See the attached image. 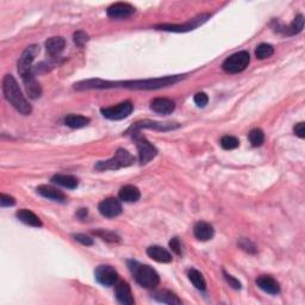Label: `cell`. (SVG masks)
I'll use <instances>...</instances> for the list:
<instances>
[{
	"label": "cell",
	"mask_w": 305,
	"mask_h": 305,
	"mask_svg": "<svg viewBox=\"0 0 305 305\" xmlns=\"http://www.w3.org/2000/svg\"><path fill=\"white\" fill-rule=\"evenodd\" d=\"M170 247L177 255H183V247H181L180 240L178 237H173L170 241Z\"/></svg>",
	"instance_id": "cell-35"
},
{
	"label": "cell",
	"mask_w": 305,
	"mask_h": 305,
	"mask_svg": "<svg viewBox=\"0 0 305 305\" xmlns=\"http://www.w3.org/2000/svg\"><path fill=\"white\" fill-rule=\"evenodd\" d=\"M135 280L144 288H155L160 282V276L154 268L148 265H141L136 261H129Z\"/></svg>",
	"instance_id": "cell-3"
},
{
	"label": "cell",
	"mask_w": 305,
	"mask_h": 305,
	"mask_svg": "<svg viewBox=\"0 0 305 305\" xmlns=\"http://www.w3.org/2000/svg\"><path fill=\"white\" fill-rule=\"evenodd\" d=\"M95 279L104 286H112L118 281V273L112 266L101 265L95 269Z\"/></svg>",
	"instance_id": "cell-9"
},
{
	"label": "cell",
	"mask_w": 305,
	"mask_h": 305,
	"mask_svg": "<svg viewBox=\"0 0 305 305\" xmlns=\"http://www.w3.org/2000/svg\"><path fill=\"white\" fill-rule=\"evenodd\" d=\"M38 53H40V47L37 44L29 46L24 50L18 60V73L21 74V76L27 75L29 73H33V67L31 66H33L35 57L38 55Z\"/></svg>",
	"instance_id": "cell-7"
},
{
	"label": "cell",
	"mask_w": 305,
	"mask_h": 305,
	"mask_svg": "<svg viewBox=\"0 0 305 305\" xmlns=\"http://www.w3.org/2000/svg\"><path fill=\"white\" fill-rule=\"evenodd\" d=\"M210 17L209 15H202L198 16L197 18H193L190 23H186L184 25H159L157 29L159 30H166V31H173V33H185V31H190L199 27L200 24H203Z\"/></svg>",
	"instance_id": "cell-11"
},
{
	"label": "cell",
	"mask_w": 305,
	"mask_h": 305,
	"mask_svg": "<svg viewBox=\"0 0 305 305\" xmlns=\"http://www.w3.org/2000/svg\"><path fill=\"white\" fill-rule=\"evenodd\" d=\"M118 197L120 200L126 203H133L137 202L141 198V192L136 186L133 185H125L119 190Z\"/></svg>",
	"instance_id": "cell-22"
},
{
	"label": "cell",
	"mask_w": 305,
	"mask_h": 305,
	"mask_svg": "<svg viewBox=\"0 0 305 305\" xmlns=\"http://www.w3.org/2000/svg\"><path fill=\"white\" fill-rule=\"evenodd\" d=\"M238 246L242 248L243 250H246V252L254 254L256 253V247L255 244H254L252 241H249L248 238H241V241L238 242Z\"/></svg>",
	"instance_id": "cell-32"
},
{
	"label": "cell",
	"mask_w": 305,
	"mask_h": 305,
	"mask_svg": "<svg viewBox=\"0 0 305 305\" xmlns=\"http://www.w3.org/2000/svg\"><path fill=\"white\" fill-rule=\"evenodd\" d=\"M273 54H274V48H273L271 44H267V43L259 44L255 50V55L257 59L260 60L267 59V57L272 56Z\"/></svg>",
	"instance_id": "cell-28"
},
{
	"label": "cell",
	"mask_w": 305,
	"mask_h": 305,
	"mask_svg": "<svg viewBox=\"0 0 305 305\" xmlns=\"http://www.w3.org/2000/svg\"><path fill=\"white\" fill-rule=\"evenodd\" d=\"M179 76H165V78L151 79V80H136V81H125V82H109L103 80H87L75 84L76 90H92V88H107L110 85L111 87H120L135 88V90H155V88L166 87L179 80Z\"/></svg>",
	"instance_id": "cell-1"
},
{
	"label": "cell",
	"mask_w": 305,
	"mask_h": 305,
	"mask_svg": "<svg viewBox=\"0 0 305 305\" xmlns=\"http://www.w3.org/2000/svg\"><path fill=\"white\" fill-rule=\"evenodd\" d=\"M293 130H294V133L298 136V137H300V138L305 137V125H304L303 122L295 124Z\"/></svg>",
	"instance_id": "cell-40"
},
{
	"label": "cell",
	"mask_w": 305,
	"mask_h": 305,
	"mask_svg": "<svg viewBox=\"0 0 305 305\" xmlns=\"http://www.w3.org/2000/svg\"><path fill=\"white\" fill-rule=\"evenodd\" d=\"M73 237H74L75 241L84 244V246H92V244H93V240H92L91 237L86 236L84 234H74L73 235Z\"/></svg>",
	"instance_id": "cell-37"
},
{
	"label": "cell",
	"mask_w": 305,
	"mask_h": 305,
	"mask_svg": "<svg viewBox=\"0 0 305 305\" xmlns=\"http://www.w3.org/2000/svg\"><path fill=\"white\" fill-rule=\"evenodd\" d=\"M147 254L154 261L168 263L172 261V254L160 246H151L147 249Z\"/></svg>",
	"instance_id": "cell-19"
},
{
	"label": "cell",
	"mask_w": 305,
	"mask_h": 305,
	"mask_svg": "<svg viewBox=\"0 0 305 305\" xmlns=\"http://www.w3.org/2000/svg\"><path fill=\"white\" fill-rule=\"evenodd\" d=\"M129 131L131 132L133 141H135L136 147H137L139 162H141L142 165L148 164L149 161H151L152 159L157 157V154H158L157 148H155L154 145H152L151 143L149 142L148 139L138 131V130L130 129Z\"/></svg>",
	"instance_id": "cell-5"
},
{
	"label": "cell",
	"mask_w": 305,
	"mask_h": 305,
	"mask_svg": "<svg viewBox=\"0 0 305 305\" xmlns=\"http://www.w3.org/2000/svg\"><path fill=\"white\" fill-rule=\"evenodd\" d=\"M150 109L160 114H171L176 110V103L167 98H157L150 103Z\"/></svg>",
	"instance_id": "cell-16"
},
{
	"label": "cell",
	"mask_w": 305,
	"mask_h": 305,
	"mask_svg": "<svg viewBox=\"0 0 305 305\" xmlns=\"http://www.w3.org/2000/svg\"><path fill=\"white\" fill-rule=\"evenodd\" d=\"M142 128L160 130V131H170V130L179 128V125L174 123H160V122H151V120H142V122H137L133 124L130 129L139 130Z\"/></svg>",
	"instance_id": "cell-13"
},
{
	"label": "cell",
	"mask_w": 305,
	"mask_h": 305,
	"mask_svg": "<svg viewBox=\"0 0 305 305\" xmlns=\"http://www.w3.org/2000/svg\"><path fill=\"white\" fill-rule=\"evenodd\" d=\"M249 141L253 147H260L265 141V133L261 129H253L249 132Z\"/></svg>",
	"instance_id": "cell-30"
},
{
	"label": "cell",
	"mask_w": 305,
	"mask_h": 305,
	"mask_svg": "<svg viewBox=\"0 0 305 305\" xmlns=\"http://www.w3.org/2000/svg\"><path fill=\"white\" fill-rule=\"evenodd\" d=\"M132 111H133L132 103H130V101H124V103L114 105V106L101 109V114L107 119L120 120L129 117Z\"/></svg>",
	"instance_id": "cell-8"
},
{
	"label": "cell",
	"mask_w": 305,
	"mask_h": 305,
	"mask_svg": "<svg viewBox=\"0 0 305 305\" xmlns=\"http://www.w3.org/2000/svg\"><path fill=\"white\" fill-rule=\"evenodd\" d=\"M98 210L104 217L113 218L122 214V204L117 198H106L99 203Z\"/></svg>",
	"instance_id": "cell-10"
},
{
	"label": "cell",
	"mask_w": 305,
	"mask_h": 305,
	"mask_svg": "<svg viewBox=\"0 0 305 305\" xmlns=\"http://www.w3.org/2000/svg\"><path fill=\"white\" fill-rule=\"evenodd\" d=\"M221 145L225 150H233V149H236L240 145V141L234 136L227 135L221 138Z\"/></svg>",
	"instance_id": "cell-31"
},
{
	"label": "cell",
	"mask_w": 305,
	"mask_h": 305,
	"mask_svg": "<svg viewBox=\"0 0 305 305\" xmlns=\"http://www.w3.org/2000/svg\"><path fill=\"white\" fill-rule=\"evenodd\" d=\"M3 92H4L6 100H8L9 103H11L12 106H14L18 112H21L22 114L31 113V111H33L31 105L25 99L21 88H19L18 82L16 81V79L12 75L8 74L3 79Z\"/></svg>",
	"instance_id": "cell-2"
},
{
	"label": "cell",
	"mask_w": 305,
	"mask_h": 305,
	"mask_svg": "<svg viewBox=\"0 0 305 305\" xmlns=\"http://www.w3.org/2000/svg\"><path fill=\"white\" fill-rule=\"evenodd\" d=\"M16 204V200L14 197L5 195V193H2V196H0V205L3 206V208H5V206H14Z\"/></svg>",
	"instance_id": "cell-38"
},
{
	"label": "cell",
	"mask_w": 305,
	"mask_h": 305,
	"mask_svg": "<svg viewBox=\"0 0 305 305\" xmlns=\"http://www.w3.org/2000/svg\"><path fill=\"white\" fill-rule=\"evenodd\" d=\"M135 12V8L132 5L126 4V3H116V4L111 5L106 10V14L110 18L114 19H123L128 18Z\"/></svg>",
	"instance_id": "cell-12"
},
{
	"label": "cell",
	"mask_w": 305,
	"mask_h": 305,
	"mask_svg": "<svg viewBox=\"0 0 305 305\" xmlns=\"http://www.w3.org/2000/svg\"><path fill=\"white\" fill-rule=\"evenodd\" d=\"M73 38H74V42L76 46L79 47H84L86 42L88 41V35L85 33V31H76L73 35Z\"/></svg>",
	"instance_id": "cell-33"
},
{
	"label": "cell",
	"mask_w": 305,
	"mask_h": 305,
	"mask_svg": "<svg viewBox=\"0 0 305 305\" xmlns=\"http://www.w3.org/2000/svg\"><path fill=\"white\" fill-rule=\"evenodd\" d=\"M189 279L193 284V286H195L196 288H198V290L204 291L206 288V281L204 276H203V274L199 271H197V269H190Z\"/></svg>",
	"instance_id": "cell-27"
},
{
	"label": "cell",
	"mask_w": 305,
	"mask_h": 305,
	"mask_svg": "<svg viewBox=\"0 0 305 305\" xmlns=\"http://www.w3.org/2000/svg\"><path fill=\"white\" fill-rule=\"evenodd\" d=\"M90 123V118L80 114H68L65 118V124L72 129H80Z\"/></svg>",
	"instance_id": "cell-26"
},
{
	"label": "cell",
	"mask_w": 305,
	"mask_h": 305,
	"mask_svg": "<svg viewBox=\"0 0 305 305\" xmlns=\"http://www.w3.org/2000/svg\"><path fill=\"white\" fill-rule=\"evenodd\" d=\"M66 46V41L62 37H52L46 42L47 53L50 56H57L63 52Z\"/></svg>",
	"instance_id": "cell-24"
},
{
	"label": "cell",
	"mask_w": 305,
	"mask_h": 305,
	"mask_svg": "<svg viewBox=\"0 0 305 305\" xmlns=\"http://www.w3.org/2000/svg\"><path fill=\"white\" fill-rule=\"evenodd\" d=\"M223 274H224V278H225V280H227L229 284H230V286L231 287H234L235 290H240L241 287H242V286H241V282L237 280L236 278H234L233 275H230V274H228V273H225L224 271H223Z\"/></svg>",
	"instance_id": "cell-39"
},
{
	"label": "cell",
	"mask_w": 305,
	"mask_h": 305,
	"mask_svg": "<svg viewBox=\"0 0 305 305\" xmlns=\"http://www.w3.org/2000/svg\"><path fill=\"white\" fill-rule=\"evenodd\" d=\"M193 234L199 241H209L214 237L215 230L211 224L206 222H198L193 228Z\"/></svg>",
	"instance_id": "cell-18"
},
{
	"label": "cell",
	"mask_w": 305,
	"mask_h": 305,
	"mask_svg": "<svg viewBox=\"0 0 305 305\" xmlns=\"http://www.w3.org/2000/svg\"><path fill=\"white\" fill-rule=\"evenodd\" d=\"M250 62V55L248 52H238L230 55L222 65L224 72L230 73V74H236L244 71Z\"/></svg>",
	"instance_id": "cell-6"
},
{
	"label": "cell",
	"mask_w": 305,
	"mask_h": 305,
	"mask_svg": "<svg viewBox=\"0 0 305 305\" xmlns=\"http://www.w3.org/2000/svg\"><path fill=\"white\" fill-rule=\"evenodd\" d=\"M52 181L56 185L65 187V189L74 190L79 185L78 178L74 176H69V174H56L52 178Z\"/></svg>",
	"instance_id": "cell-23"
},
{
	"label": "cell",
	"mask_w": 305,
	"mask_h": 305,
	"mask_svg": "<svg viewBox=\"0 0 305 305\" xmlns=\"http://www.w3.org/2000/svg\"><path fill=\"white\" fill-rule=\"evenodd\" d=\"M87 215V209H80L79 210V212H78V216L79 217H85V216Z\"/></svg>",
	"instance_id": "cell-41"
},
{
	"label": "cell",
	"mask_w": 305,
	"mask_h": 305,
	"mask_svg": "<svg viewBox=\"0 0 305 305\" xmlns=\"http://www.w3.org/2000/svg\"><path fill=\"white\" fill-rule=\"evenodd\" d=\"M37 192L44 198L55 200V202H65L66 196L62 191L55 189L53 186L48 185H41L37 187Z\"/></svg>",
	"instance_id": "cell-20"
},
{
	"label": "cell",
	"mask_w": 305,
	"mask_h": 305,
	"mask_svg": "<svg viewBox=\"0 0 305 305\" xmlns=\"http://www.w3.org/2000/svg\"><path fill=\"white\" fill-rule=\"evenodd\" d=\"M135 162V158L130 154L129 151L124 150V149H118L114 154L113 158L109 159L106 161H99L95 165V170L97 171H117L119 168L129 167Z\"/></svg>",
	"instance_id": "cell-4"
},
{
	"label": "cell",
	"mask_w": 305,
	"mask_h": 305,
	"mask_svg": "<svg viewBox=\"0 0 305 305\" xmlns=\"http://www.w3.org/2000/svg\"><path fill=\"white\" fill-rule=\"evenodd\" d=\"M116 298L120 304H124V305H132L133 303H135V300H133V297H132L131 288H130L128 282H125V281H120L117 284Z\"/></svg>",
	"instance_id": "cell-17"
},
{
	"label": "cell",
	"mask_w": 305,
	"mask_h": 305,
	"mask_svg": "<svg viewBox=\"0 0 305 305\" xmlns=\"http://www.w3.org/2000/svg\"><path fill=\"white\" fill-rule=\"evenodd\" d=\"M193 100H195V103L198 105L199 107H204L205 105L209 103V97L206 95V93H204V92H199V93H197L195 95Z\"/></svg>",
	"instance_id": "cell-34"
},
{
	"label": "cell",
	"mask_w": 305,
	"mask_h": 305,
	"mask_svg": "<svg viewBox=\"0 0 305 305\" xmlns=\"http://www.w3.org/2000/svg\"><path fill=\"white\" fill-rule=\"evenodd\" d=\"M95 235H98V236H100L103 240H106V241H110V242H114V241H118L119 238L117 235H114L113 233H110V231H104V230H100V231H97V233H94Z\"/></svg>",
	"instance_id": "cell-36"
},
{
	"label": "cell",
	"mask_w": 305,
	"mask_h": 305,
	"mask_svg": "<svg viewBox=\"0 0 305 305\" xmlns=\"http://www.w3.org/2000/svg\"><path fill=\"white\" fill-rule=\"evenodd\" d=\"M152 298H154L155 300L165 304H181V299H179V297H178L176 293H173V292L168 290L157 291L154 295H152Z\"/></svg>",
	"instance_id": "cell-25"
},
{
	"label": "cell",
	"mask_w": 305,
	"mask_h": 305,
	"mask_svg": "<svg viewBox=\"0 0 305 305\" xmlns=\"http://www.w3.org/2000/svg\"><path fill=\"white\" fill-rule=\"evenodd\" d=\"M22 79H23L25 90H27L29 97H30L31 99H37V98H40L41 94H42V88H41L40 84H38L36 79H35V75L33 73H29V74L22 76Z\"/></svg>",
	"instance_id": "cell-14"
},
{
	"label": "cell",
	"mask_w": 305,
	"mask_h": 305,
	"mask_svg": "<svg viewBox=\"0 0 305 305\" xmlns=\"http://www.w3.org/2000/svg\"><path fill=\"white\" fill-rule=\"evenodd\" d=\"M17 218L23 223L30 225V227L35 228H41L42 227V221H41L40 217L34 214L33 211L27 209H22L17 212Z\"/></svg>",
	"instance_id": "cell-21"
},
{
	"label": "cell",
	"mask_w": 305,
	"mask_h": 305,
	"mask_svg": "<svg viewBox=\"0 0 305 305\" xmlns=\"http://www.w3.org/2000/svg\"><path fill=\"white\" fill-rule=\"evenodd\" d=\"M256 285L269 294H278L280 292V285L274 278L269 275H261L256 279Z\"/></svg>",
	"instance_id": "cell-15"
},
{
	"label": "cell",
	"mask_w": 305,
	"mask_h": 305,
	"mask_svg": "<svg viewBox=\"0 0 305 305\" xmlns=\"http://www.w3.org/2000/svg\"><path fill=\"white\" fill-rule=\"evenodd\" d=\"M303 28H304V17L301 15H299L294 18V21L292 22L290 27L286 28V31H287L288 35H295V34H299L300 31L303 30Z\"/></svg>",
	"instance_id": "cell-29"
}]
</instances>
